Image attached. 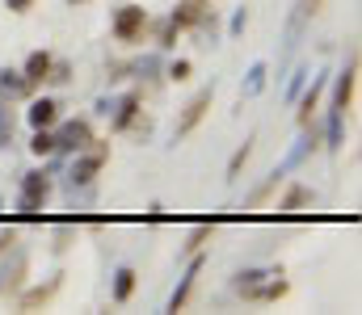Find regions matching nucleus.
I'll list each match as a JSON object with an SVG mask.
<instances>
[{
  "mask_svg": "<svg viewBox=\"0 0 362 315\" xmlns=\"http://www.w3.org/2000/svg\"><path fill=\"white\" fill-rule=\"evenodd\" d=\"M307 202H312V193H307V189H291L287 202H282V210L291 215V210H299V206H307Z\"/></svg>",
  "mask_w": 362,
  "mask_h": 315,
  "instance_id": "39448f33",
  "label": "nucleus"
},
{
  "mask_svg": "<svg viewBox=\"0 0 362 315\" xmlns=\"http://www.w3.org/2000/svg\"><path fill=\"white\" fill-rule=\"evenodd\" d=\"M93 173H97V160H84V164L76 169V181H93Z\"/></svg>",
  "mask_w": 362,
  "mask_h": 315,
  "instance_id": "1a4fd4ad",
  "label": "nucleus"
},
{
  "mask_svg": "<svg viewBox=\"0 0 362 315\" xmlns=\"http://www.w3.org/2000/svg\"><path fill=\"white\" fill-rule=\"evenodd\" d=\"M51 72V55H30V64H26V80H42Z\"/></svg>",
  "mask_w": 362,
  "mask_h": 315,
  "instance_id": "20e7f679",
  "label": "nucleus"
},
{
  "mask_svg": "<svg viewBox=\"0 0 362 315\" xmlns=\"http://www.w3.org/2000/svg\"><path fill=\"white\" fill-rule=\"evenodd\" d=\"M26 193H30V202L46 198V181H30V185H26Z\"/></svg>",
  "mask_w": 362,
  "mask_h": 315,
  "instance_id": "9d476101",
  "label": "nucleus"
},
{
  "mask_svg": "<svg viewBox=\"0 0 362 315\" xmlns=\"http://www.w3.org/2000/svg\"><path fill=\"white\" fill-rule=\"evenodd\" d=\"M190 76V64H173V80H185Z\"/></svg>",
  "mask_w": 362,
  "mask_h": 315,
  "instance_id": "9b49d317",
  "label": "nucleus"
},
{
  "mask_svg": "<svg viewBox=\"0 0 362 315\" xmlns=\"http://www.w3.org/2000/svg\"><path fill=\"white\" fill-rule=\"evenodd\" d=\"M30 147H34V151H38V155H46V151H51V147H55V139H51V135H42V131H38V139H34V143H30Z\"/></svg>",
  "mask_w": 362,
  "mask_h": 315,
  "instance_id": "6e6552de",
  "label": "nucleus"
},
{
  "mask_svg": "<svg viewBox=\"0 0 362 315\" xmlns=\"http://www.w3.org/2000/svg\"><path fill=\"white\" fill-rule=\"evenodd\" d=\"M131 290H135V274H131V269H123V274H118V290H114V294H118V298H131Z\"/></svg>",
  "mask_w": 362,
  "mask_h": 315,
  "instance_id": "423d86ee",
  "label": "nucleus"
},
{
  "mask_svg": "<svg viewBox=\"0 0 362 315\" xmlns=\"http://www.w3.org/2000/svg\"><path fill=\"white\" fill-rule=\"evenodd\" d=\"M143 21H147L143 9H123L118 21H114V34H118V38H135V34L143 30Z\"/></svg>",
  "mask_w": 362,
  "mask_h": 315,
  "instance_id": "f03ea898",
  "label": "nucleus"
},
{
  "mask_svg": "<svg viewBox=\"0 0 362 315\" xmlns=\"http://www.w3.org/2000/svg\"><path fill=\"white\" fill-rule=\"evenodd\" d=\"M30 5V0H9V9H26Z\"/></svg>",
  "mask_w": 362,
  "mask_h": 315,
  "instance_id": "f8f14e48",
  "label": "nucleus"
},
{
  "mask_svg": "<svg viewBox=\"0 0 362 315\" xmlns=\"http://www.w3.org/2000/svg\"><path fill=\"white\" fill-rule=\"evenodd\" d=\"M30 122L42 131V126H51V122H55V105H51V101H34L30 105Z\"/></svg>",
  "mask_w": 362,
  "mask_h": 315,
  "instance_id": "7ed1b4c3",
  "label": "nucleus"
},
{
  "mask_svg": "<svg viewBox=\"0 0 362 315\" xmlns=\"http://www.w3.org/2000/svg\"><path fill=\"white\" fill-rule=\"evenodd\" d=\"M350 93H354V68L345 72V80H341V93H337V105H341V110L350 105Z\"/></svg>",
  "mask_w": 362,
  "mask_h": 315,
  "instance_id": "0eeeda50",
  "label": "nucleus"
},
{
  "mask_svg": "<svg viewBox=\"0 0 362 315\" xmlns=\"http://www.w3.org/2000/svg\"><path fill=\"white\" fill-rule=\"evenodd\" d=\"M206 105H211V93H198L190 105H185V118L177 122V135H190L198 122H202V114H206Z\"/></svg>",
  "mask_w": 362,
  "mask_h": 315,
  "instance_id": "f257e3e1",
  "label": "nucleus"
},
{
  "mask_svg": "<svg viewBox=\"0 0 362 315\" xmlns=\"http://www.w3.org/2000/svg\"><path fill=\"white\" fill-rule=\"evenodd\" d=\"M316 5H320V0H312V5H307V9H316Z\"/></svg>",
  "mask_w": 362,
  "mask_h": 315,
  "instance_id": "ddd939ff",
  "label": "nucleus"
}]
</instances>
